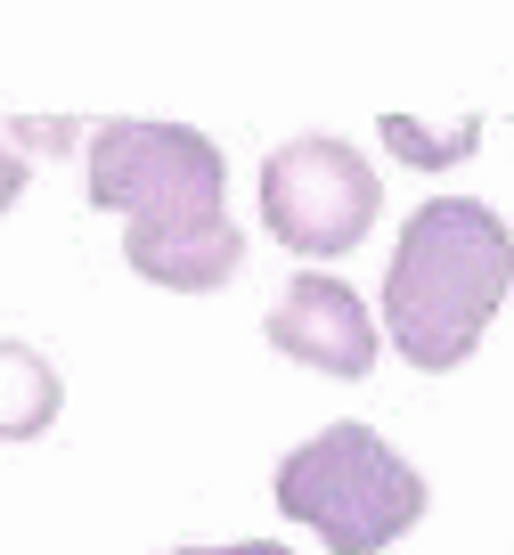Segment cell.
<instances>
[{"instance_id":"cell-1","label":"cell","mask_w":514,"mask_h":555,"mask_svg":"<svg viewBox=\"0 0 514 555\" xmlns=\"http://www.w3.org/2000/svg\"><path fill=\"white\" fill-rule=\"evenodd\" d=\"M90 205L123 212V254L171 295H213L245 261L229 221V164L189 122H106L90 131Z\"/></svg>"},{"instance_id":"cell-2","label":"cell","mask_w":514,"mask_h":555,"mask_svg":"<svg viewBox=\"0 0 514 555\" xmlns=\"http://www.w3.org/2000/svg\"><path fill=\"white\" fill-rule=\"evenodd\" d=\"M514 286V237L474 196H433L400 229L393 278H384V327L416 367H458L481 344L490 311Z\"/></svg>"},{"instance_id":"cell-3","label":"cell","mask_w":514,"mask_h":555,"mask_svg":"<svg viewBox=\"0 0 514 555\" xmlns=\"http://www.w3.org/2000/svg\"><path fill=\"white\" fill-rule=\"evenodd\" d=\"M278 506L335 555H376L425 515V482L368 425H326L319 441L278 457Z\"/></svg>"},{"instance_id":"cell-4","label":"cell","mask_w":514,"mask_h":555,"mask_svg":"<svg viewBox=\"0 0 514 555\" xmlns=\"http://www.w3.org/2000/svg\"><path fill=\"white\" fill-rule=\"evenodd\" d=\"M384 189L368 172L360 147L343 139H286L270 164H261V212H270V237L294 245V254L326 261V254H351L376 221Z\"/></svg>"},{"instance_id":"cell-5","label":"cell","mask_w":514,"mask_h":555,"mask_svg":"<svg viewBox=\"0 0 514 555\" xmlns=\"http://www.w3.org/2000/svg\"><path fill=\"white\" fill-rule=\"evenodd\" d=\"M270 335L286 360H303V367H319V376H368L376 367V327H368V302L343 286V278H294L286 295H278V311H270Z\"/></svg>"},{"instance_id":"cell-6","label":"cell","mask_w":514,"mask_h":555,"mask_svg":"<svg viewBox=\"0 0 514 555\" xmlns=\"http://www.w3.org/2000/svg\"><path fill=\"white\" fill-rule=\"evenodd\" d=\"M57 400H66L57 367L41 360L34 344H9V335H0V441L50 434V425H57Z\"/></svg>"},{"instance_id":"cell-7","label":"cell","mask_w":514,"mask_h":555,"mask_svg":"<svg viewBox=\"0 0 514 555\" xmlns=\"http://www.w3.org/2000/svg\"><path fill=\"white\" fill-rule=\"evenodd\" d=\"M474 131H481L474 115H465V122H449V131H425V122H409V115H393V122H384V139H393V147H400L409 164H458L465 147H474Z\"/></svg>"},{"instance_id":"cell-8","label":"cell","mask_w":514,"mask_h":555,"mask_svg":"<svg viewBox=\"0 0 514 555\" xmlns=\"http://www.w3.org/2000/svg\"><path fill=\"white\" fill-rule=\"evenodd\" d=\"M17 196H25V156L9 147V139H0V212L17 205Z\"/></svg>"},{"instance_id":"cell-9","label":"cell","mask_w":514,"mask_h":555,"mask_svg":"<svg viewBox=\"0 0 514 555\" xmlns=\"http://www.w3.org/2000/svg\"><path fill=\"white\" fill-rule=\"evenodd\" d=\"M171 555H294V547H278V539H237V547H171Z\"/></svg>"}]
</instances>
